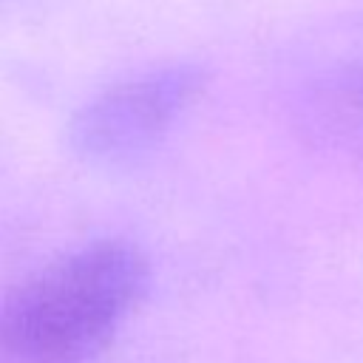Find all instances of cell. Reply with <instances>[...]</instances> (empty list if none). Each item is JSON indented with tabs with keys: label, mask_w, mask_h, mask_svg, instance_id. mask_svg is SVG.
<instances>
[{
	"label": "cell",
	"mask_w": 363,
	"mask_h": 363,
	"mask_svg": "<svg viewBox=\"0 0 363 363\" xmlns=\"http://www.w3.org/2000/svg\"><path fill=\"white\" fill-rule=\"evenodd\" d=\"M201 88L204 71L196 65L136 74L85 102L74 113L68 139L79 156L94 162L136 159L164 139Z\"/></svg>",
	"instance_id": "2"
},
{
	"label": "cell",
	"mask_w": 363,
	"mask_h": 363,
	"mask_svg": "<svg viewBox=\"0 0 363 363\" xmlns=\"http://www.w3.org/2000/svg\"><path fill=\"white\" fill-rule=\"evenodd\" d=\"M139 247L85 244L0 298V363H96L147 289Z\"/></svg>",
	"instance_id": "1"
}]
</instances>
